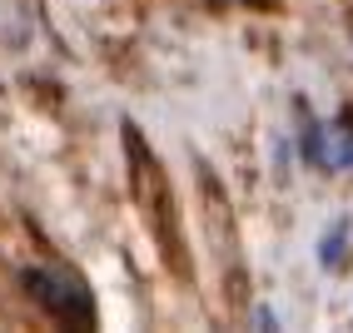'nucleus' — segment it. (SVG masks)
<instances>
[{"mask_svg":"<svg viewBox=\"0 0 353 333\" xmlns=\"http://www.w3.org/2000/svg\"><path fill=\"white\" fill-rule=\"evenodd\" d=\"M125 154H130V194L139 204V219H145L154 249L164 254V264L179 279H190V254H184V229H179L170 174H164V164L154 159V150L145 145V134H139L134 120H125Z\"/></svg>","mask_w":353,"mask_h":333,"instance_id":"f257e3e1","label":"nucleus"},{"mask_svg":"<svg viewBox=\"0 0 353 333\" xmlns=\"http://www.w3.org/2000/svg\"><path fill=\"white\" fill-rule=\"evenodd\" d=\"M26 289L55 323L95 328V299H90V289L75 274H65V269H26Z\"/></svg>","mask_w":353,"mask_h":333,"instance_id":"f03ea898","label":"nucleus"},{"mask_svg":"<svg viewBox=\"0 0 353 333\" xmlns=\"http://www.w3.org/2000/svg\"><path fill=\"white\" fill-rule=\"evenodd\" d=\"M339 254H343V224H339V229H334V234L323 239V254H319V259H323L328 269H334V264H339Z\"/></svg>","mask_w":353,"mask_h":333,"instance_id":"7ed1b4c3","label":"nucleus"}]
</instances>
